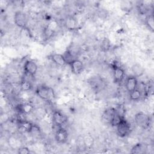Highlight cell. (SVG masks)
<instances>
[{"instance_id":"obj_21","label":"cell","mask_w":154,"mask_h":154,"mask_svg":"<svg viewBox=\"0 0 154 154\" xmlns=\"http://www.w3.org/2000/svg\"><path fill=\"white\" fill-rule=\"evenodd\" d=\"M64 57L67 62V63H69V64L75 60H76L75 58V56L73 55V54L70 51H67L66 52H65L64 54Z\"/></svg>"},{"instance_id":"obj_3","label":"cell","mask_w":154,"mask_h":154,"mask_svg":"<svg viewBox=\"0 0 154 154\" xmlns=\"http://www.w3.org/2000/svg\"><path fill=\"white\" fill-rule=\"evenodd\" d=\"M14 20L15 24L17 26L22 28H25L28 22V19L26 14L23 12L20 11H17L15 13Z\"/></svg>"},{"instance_id":"obj_4","label":"cell","mask_w":154,"mask_h":154,"mask_svg":"<svg viewBox=\"0 0 154 154\" xmlns=\"http://www.w3.org/2000/svg\"><path fill=\"white\" fill-rule=\"evenodd\" d=\"M135 120L137 124L143 128H146L149 125L150 119L149 117L143 112H139L136 114Z\"/></svg>"},{"instance_id":"obj_6","label":"cell","mask_w":154,"mask_h":154,"mask_svg":"<svg viewBox=\"0 0 154 154\" xmlns=\"http://www.w3.org/2000/svg\"><path fill=\"white\" fill-rule=\"evenodd\" d=\"M66 117L61 112L58 111L54 112L52 115V122L55 126L61 127L66 122Z\"/></svg>"},{"instance_id":"obj_23","label":"cell","mask_w":154,"mask_h":154,"mask_svg":"<svg viewBox=\"0 0 154 154\" xmlns=\"http://www.w3.org/2000/svg\"><path fill=\"white\" fill-rule=\"evenodd\" d=\"M53 34H54V29L51 27L48 26L46 28H45L43 31L44 37L46 39L51 38Z\"/></svg>"},{"instance_id":"obj_18","label":"cell","mask_w":154,"mask_h":154,"mask_svg":"<svg viewBox=\"0 0 154 154\" xmlns=\"http://www.w3.org/2000/svg\"><path fill=\"white\" fill-rule=\"evenodd\" d=\"M20 88L23 91H27L31 89L32 84L30 81H28L26 79H23L20 83Z\"/></svg>"},{"instance_id":"obj_11","label":"cell","mask_w":154,"mask_h":154,"mask_svg":"<svg viewBox=\"0 0 154 154\" xmlns=\"http://www.w3.org/2000/svg\"><path fill=\"white\" fill-rule=\"evenodd\" d=\"M51 58L54 63L58 66H64L67 64V62L63 55H61L60 54H54L51 55Z\"/></svg>"},{"instance_id":"obj_24","label":"cell","mask_w":154,"mask_h":154,"mask_svg":"<svg viewBox=\"0 0 154 154\" xmlns=\"http://www.w3.org/2000/svg\"><path fill=\"white\" fill-rule=\"evenodd\" d=\"M109 46H110V44H109V40L107 38H105L102 42V44H101L102 49L104 51H106L109 49Z\"/></svg>"},{"instance_id":"obj_10","label":"cell","mask_w":154,"mask_h":154,"mask_svg":"<svg viewBox=\"0 0 154 154\" xmlns=\"http://www.w3.org/2000/svg\"><path fill=\"white\" fill-rule=\"evenodd\" d=\"M138 81L135 76H129L126 81L125 87L127 91L129 93L137 88Z\"/></svg>"},{"instance_id":"obj_25","label":"cell","mask_w":154,"mask_h":154,"mask_svg":"<svg viewBox=\"0 0 154 154\" xmlns=\"http://www.w3.org/2000/svg\"><path fill=\"white\" fill-rule=\"evenodd\" d=\"M18 153H20V154H28V153H30V151L28 149V148L24 147H22V148L19 149Z\"/></svg>"},{"instance_id":"obj_1","label":"cell","mask_w":154,"mask_h":154,"mask_svg":"<svg viewBox=\"0 0 154 154\" xmlns=\"http://www.w3.org/2000/svg\"><path fill=\"white\" fill-rule=\"evenodd\" d=\"M36 93L41 99L45 100H49L54 97V92L52 88L43 85L37 87Z\"/></svg>"},{"instance_id":"obj_20","label":"cell","mask_w":154,"mask_h":154,"mask_svg":"<svg viewBox=\"0 0 154 154\" xmlns=\"http://www.w3.org/2000/svg\"><path fill=\"white\" fill-rule=\"evenodd\" d=\"M122 119H123V117L117 112L115 114V115L114 116V117H112V119H111V120L109 123L112 126H117V125L120 123V122L122 120Z\"/></svg>"},{"instance_id":"obj_5","label":"cell","mask_w":154,"mask_h":154,"mask_svg":"<svg viewBox=\"0 0 154 154\" xmlns=\"http://www.w3.org/2000/svg\"><path fill=\"white\" fill-rule=\"evenodd\" d=\"M38 67L35 63L32 60H27L25 61L24 66H23V69L25 71V73L28 75H30L31 76H34L37 70Z\"/></svg>"},{"instance_id":"obj_12","label":"cell","mask_w":154,"mask_h":154,"mask_svg":"<svg viewBox=\"0 0 154 154\" xmlns=\"http://www.w3.org/2000/svg\"><path fill=\"white\" fill-rule=\"evenodd\" d=\"M125 72L122 67L116 66L114 69V79L117 83L120 82L124 77Z\"/></svg>"},{"instance_id":"obj_13","label":"cell","mask_w":154,"mask_h":154,"mask_svg":"<svg viewBox=\"0 0 154 154\" xmlns=\"http://www.w3.org/2000/svg\"><path fill=\"white\" fill-rule=\"evenodd\" d=\"M16 109L19 113H29L33 110V106L31 104H19L16 106Z\"/></svg>"},{"instance_id":"obj_16","label":"cell","mask_w":154,"mask_h":154,"mask_svg":"<svg viewBox=\"0 0 154 154\" xmlns=\"http://www.w3.org/2000/svg\"><path fill=\"white\" fill-rule=\"evenodd\" d=\"M145 147L141 143H138L136 145H135L132 150L131 153H135V154H139V153H143L145 152Z\"/></svg>"},{"instance_id":"obj_8","label":"cell","mask_w":154,"mask_h":154,"mask_svg":"<svg viewBox=\"0 0 154 154\" xmlns=\"http://www.w3.org/2000/svg\"><path fill=\"white\" fill-rule=\"evenodd\" d=\"M67 138L68 134L67 131L64 128L60 127L55 134V140L58 143H64L67 141Z\"/></svg>"},{"instance_id":"obj_14","label":"cell","mask_w":154,"mask_h":154,"mask_svg":"<svg viewBox=\"0 0 154 154\" xmlns=\"http://www.w3.org/2000/svg\"><path fill=\"white\" fill-rule=\"evenodd\" d=\"M78 23L76 20L73 17H68L65 21V26L69 30H73L77 28Z\"/></svg>"},{"instance_id":"obj_19","label":"cell","mask_w":154,"mask_h":154,"mask_svg":"<svg viewBox=\"0 0 154 154\" xmlns=\"http://www.w3.org/2000/svg\"><path fill=\"white\" fill-rule=\"evenodd\" d=\"M146 23L148 28L152 31H153L154 29V20H153V16L152 14H149L147 16L146 19Z\"/></svg>"},{"instance_id":"obj_15","label":"cell","mask_w":154,"mask_h":154,"mask_svg":"<svg viewBox=\"0 0 154 154\" xmlns=\"http://www.w3.org/2000/svg\"><path fill=\"white\" fill-rule=\"evenodd\" d=\"M117 112V111L114 108H109L105 111L103 114V118L105 120H106L107 122L110 123L111 119L115 115V114Z\"/></svg>"},{"instance_id":"obj_22","label":"cell","mask_w":154,"mask_h":154,"mask_svg":"<svg viewBox=\"0 0 154 154\" xmlns=\"http://www.w3.org/2000/svg\"><path fill=\"white\" fill-rule=\"evenodd\" d=\"M132 72L134 73V74L137 76H141L144 72V70L143 67L138 64H135L132 67Z\"/></svg>"},{"instance_id":"obj_2","label":"cell","mask_w":154,"mask_h":154,"mask_svg":"<svg viewBox=\"0 0 154 154\" xmlns=\"http://www.w3.org/2000/svg\"><path fill=\"white\" fill-rule=\"evenodd\" d=\"M117 132L119 136L120 137H125L128 135L131 132L130 125L128 122L124 119L123 118L117 125Z\"/></svg>"},{"instance_id":"obj_9","label":"cell","mask_w":154,"mask_h":154,"mask_svg":"<svg viewBox=\"0 0 154 154\" xmlns=\"http://www.w3.org/2000/svg\"><path fill=\"white\" fill-rule=\"evenodd\" d=\"M72 72L76 75L81 73L84 70V64L82 62L78 59L73 61L70 64Z\"/></svg>"},{"instance_id":"obj_7","label":"cell","mask_w":154,"mask_h":154,"mask_svg":"<svg viewBox=\"0 0 154 154\" xmlns=\"http://www.w3.org/2000/svg\"><path fill=\"white\" fill-rule=\"evenodd\" d=\"M34 126L30 122L25 120H19L18 121V131L21 133L30 132Z\"/></svg>"},{"instance_id":"obj_17","label":"cell","mask_w":154,"mask_h":154,"mask_svg":"<svg viewBox=\"0 0 154 154\" xmlns=\"http://www.w3.org/2000/svg\"><path fill=\"white\" fill-rule=\"evenodd\" d=\"M141 91L137 88L129 92V98L132 100H138L141 97Z\"/></svg>"}]
</instances>
